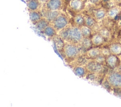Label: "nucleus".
I'll return each mask as SVG.
<instances>
[{"label":"nucleus","instance_id":"obj_1","mask_svg":"<svg viewBox=\"0 0 121 107\" xmlns=\"http://www.w3.org/2000/svg\"><path fill=\"white\" fill-rule=\"evenodd\" d=\"M82 49L79 45L69 43H65L63 48V54L65 57L69 59L73 60L82 55Z\"/></svg>","mask_w":121,"mask_h":107},{"label":"nucleus","instance_id":"obj_2","mask_svg":"<svg viewBox=\"0 0 121 107\" xmlns=\"http://www.w3.org/2000/svg\"><path fill=\"white\" fill-rule=\"evenodd\" d=\"M83 38L79 27L70 25L67 38L64 42L79 45Z\"/></svg>","mask_w":121,"mask_h":107},{"label":"nucleus","instance_id":"obj_3","mask_svg":"<svg viewBox=\"0 0 121 107\" xmlns=\"http://www.w3.org/2000/svg\"><path fill=\"white\" fill-rule=\"evenodd\" d=\"M50 24L58 33L69 25V21L67 16L61 12Z\"/></svg>","mask_w":121,"mask_h":107},{"label":"nucleus","instance_id":"obj_4","mask_svg":"<svg viewBox=\"0 0 121 107\" xmlns=\"http://www.w3.org/2000/svg\"><path fill=\"white\" fill-rule=\"evenodd\" d=\"M62 0H48L45 3L44 8L51 10H60L62 8Z\"/></svg>","mask_w":121,"mask_h":107},{"label":"nucleus","instance_id":"obj_5","mask_svg":"<svg viewBox=\"0 0 121 107\" xmlns=\"http://www.w3.org/2000/svg\"><path fill=\"white\" fill-rule=\"evenodd\" d=\"M60 10H51L45 8L42 11L43 16L48 20L50 23H52L60 13Z\"/></svg>","mask_w":121,"mask_h":107},{"label":"nucleus","instance_id":"obj_6","mask_svg":"<svg viewBox=\"0 0 121 107\" xmlns=\"http://www.w3.org/2000/svg\"><path fill=\"white\" fill-rule=\"evenodd\" d=\"M86 67L87 72L94 73L98 72L102 69V66L98 62L89 60L86 64Z\"/></svg>","mask_w":121,"mask_h":107},{"label":"nucleus","instance_id":"obj_7","mask_svg":"<svg viewBox=\"0 0 121 107\" xmlns=\"http://www.w3.org/2000/svg\"><path fill=\"white\" fill-rule=\"evenodd\" d=\"M69 6L73 10L79 11L83 8L84 3L82 0H71L69 2Z\"/></svg>","mask_w":121,"mask_h":107},{"label":"nucleus","instance_id":"obj_8","mask_svg":"<svg viewBox=\"0 0 121 107\" xmlns=\"http://www.w3.org/2000/svg\"><path fill=\"white\" fill-rule=\"evenodd\" d=\"M108 81L112 85L120 86L121 85V75L117 73L112 74L109 76Z\"/></svg>","mask_w":121,"mask_h":107},{"label":"nucleus","instance_id":"obj_9","mask_svg":"<svg viewBox=\"0 0 121 107\" xmlns=\"http://www.w3.org/2000/svg\"><path fill=\"white\" fill-rule=\"evenodd\" d=\"M50 25V22L43 16L35 24L37 29L42 32Z\"/></svg>","mask_w":121,"mask_h":107},{"label":"nucleus","instance_id":"obj_10","mask_svg":"<svg viewBox=\"0 0 121 107\" xmlns=\"http://www.w3.org/2000/svg\"><path fill=\"white\" fill-rule=\"evenodd\" d=\"M42 2L39 0H31L27 2V6L29 11L38 10Z\"/></svg>","mask_w":121,"mask_h":107},{"label":"nucleus","instance_id":"obj_11","mask_svg":"<svg viewBox=\"0 0 121 107\" xmlns=\"http://www.w3.org/2000/svg\"><path fill=\"white\" fill-rule=\"evenodd\" d=\"M87 57L85 56H82V55L79 56V57L76 58L73 61L74 65L76 66H86L88 62L89 59H87ZM75 66V67H76Z\"/></svg>","mask_w":121,"mask_h":107},{"label":"nucleus","instance_id":"obj_12","mask_svg":"<svg viewBox=\"0 0 121 107\" xmlns=\"http://www.w3.org/2000/svg\"><path fill=\"white\" fill-rule=\"evenodd\" d=\"M29 15L31 21L35 25L43 17L42 14L38 11V10L30 11Z\"/></svg>","mask_w":121,"mask_h":107},{"label":"nucleus","instance_id":"obj_13","mask_svg":"<svg viewBox=\"0 0 121 107\" xmlns=\"http://www.w3.org/2000/svg\"><path fill=\"white\" fill-rule=\"evenodd\" d=\"M43 33L49 37H53L57 35V32L51 24L47 26L43 31Z\"/></svg>","mask_w":121,"mask_h":107},{"label":"nucleus","instance_id":"obj_14","mask_svg":"<svg viewBox=\"0 0 121 107\" xmlns=\"http://www.w3.org/2000/svg\"><path fill=\"white\" fill-rule=\"evenodd\" d=\"M73 71L75 74L79 77H85L87 74V70L86 67L83 66H76L73 69Z\"/></svg>","mask_w":121,"mask_h":107},{"label":"nucleus","instance_id":"obj_15","mask_svg":"<svg viewBox=\"0 0 121 107\" xmlns=\"http://www.w3.org/2000/svg\"><path fill=\"white\" fill-rule=\"evenodd\" d=\"M53 40L58 51H60V52H62L63 53V48L65 44L63 42L64 41L58 35H56L53 37Z\"/></svg>","mask_w":121,"mask_h":107},{"label":"nucleus","instance_id":"obj_16","mask_svg":"<svg viewBox=\"0 0 121 107\" xmlns=\"http://www.w3.org/2000/svg\"><path fill=\"white\" fill-rule=\"evenodd\" d=\"M92 43V40H91L89 37H83L79 45L82 49H87L91 46Z\"/></svg>","mask_w":121,"mask_h":107},{"label":"nucleus","instance_id":"obj_17","mask_svg":"<svg viewBox=\"0 0 121 107\" xmlns=\"http://www.w3.org/2000/svg\"><path fill=\"white\" fill-rule=\"evenodd\" d=\"M73 20L75 25L78 27L83 25V24H85L84 16L81 14L76 15L74 16Z\"/></svg>","mask_w":121,"mask_h":107},{"label":"nucleus","instance_id":"obj_18","mask_svg":"<svg viewBox=\"0 0 121 107\" xmlns=\"http://www.w3.org/2000/svg\"><path fill=\"white\" fill-rule=\"evenodd\" d=\"M82 35L84 37H89L91 34V30L89 27L86 25H83L79 27Z\"/></svg>","mask_w":121,"mask_h":107},{"label":"nucleus","instance_id":"obj_19","mask_svg":"<svg viewBox=\"0 0 121 107\" xmlns=\"http://www.w3.org/2000/svg\"><path fill=\"white\" fill-rule=\"evenodd\" d=\"M99 53V51L97 49H91L88 50L86 52V55L87 58H94L97 57Z\"/></svg>","mask_w":121,"mask_h":107},{"label":"nucleus","instance_id":"obj_20","mask_svg":"<svg viewBox=\"0 0 121 107\" xmlns=\"http://www.w3.org/2000/svg\"><path fill=\"white\" fill-rule=\"evenodd\" d=\"M84 21L85 25L89 27H92L95 24L94 19L89 15L84 16Z\"/></svg>","mask_w":121,"mask_h":107},{"label":"nucleus","instance_id":"obj_21","mask_svg":"<svg viewBox=\"0 0 121 107\" xmlns=\"http://www.w3.org/2000/svg\"><path fill=\"white\" fill-rule=\"evenodd\" d=\"M92 43L95 45H99L103 41V38L99 35H95L92 38Z\"/></svg>","mask_w":121,"mask_h":107},{"label":"nucleus","instance_id":"obj_22","mask_svg":"<svg viewBox=\"0 0 121 107\" xmlns=\"http://www.w3.org/2000/svg\"><path fill=\"white\" fill-rule=\"evenodd\" d=\"M95 16L97 19H101L104 16V13L103 10H97L95 13Z\"/></svg>","mask_w":121,"mask_h":107},{"label":"nucleus","instance_id":"obj_23","mask_svg":"<svg viewBox=\"0 0 121 107\" xmlns=\"http://www.w3.org/2000/svg\"><path fill=\"white\" fill-rule=\"evenodd\" d=\"M115 61V58L113 57H110L108 59V62L111 65H113Z\"/></svg>","mask_w":121,"mask_h":107},{"label":"nucleus","instance_id":"obj_24","mask_svg":"<svg viewBox=\"0 0 121 107\" xmlns=\"http://www.w3.org/2000/svg\"><path fill=\"white\" fill-rule=\"evenodd\" d=\"M119 49H120V48L119 47H117V46H116V45L113 46L111 48V50L113 52H117V51H118Z\"/></svg>","mask_w":121,"mask_h":107},{"label":"nucleus","instance_id":"obj_25","mask_svg":"<svg viewBox=\"0 0 121 107\" xmlns=\"http://www.w3.org/2000/svg\"><path fill=\"white\" fill-rule=\"evenodd\" d=\"M104 58L101 56H98L97 57H96V61L98 63H100L102 62L103 61H104Z\"/></svg>","mask_w":121,"mask_h":107},{"label":"nucleus","instance_id":"obj_26","mask_svg":"<svg viewBox=\"0 0 121 107\" xmlns=\"http://www.w3.org/2000/svg\"><path fill=\"white\" fill-rule=\"evenodd\" d=\"M99 1V0H87V2L90 4H95L98 1Z\"/></svg>","mask_w":121,"mask_h":107},{"label":"nucleus","instance_id":"obj_27","mask_svg":"<svg viewBox=\"0 0 121 107\" xmlns=\"http://www.w3.org/2000/svg\"><path fill=\"white\" fill-rule=\"evenodd\" d=\"M42 3H45L48 0H39Z\"/></svg>","mask_w":121,"mask_h":107},{"label":"nucleus","instance_id":"obj_28","mask_svg":"<svg viewBox=\"0 0 121 107\" xmlns=\"http://www.w3.org/2000/svg\"><path fill=\"white\" fill-rule=\"evenodd\" d=\"M118 16L117 15L115 17V19H117L118 18Z\"/></svg>","mask_w":121,"mask_h":107},{"label":"nucleus","instance_id":"obj_29","mask_svg":"<svg viewBox=\"0 0 121 107\" xmlns=\"http://www.w3.org/2000/svg\"><path fill=\"white\" fill-rule=\"evenodd\" d=\"M26 0V2H28V1H30V0Z\"/></svg>","mask_w":121,"mask_h":107},{"label":"nucleus","instance_id":"obj_30","mask_svg":"<svg viewBox=\"0 0 121 107\" xmlns=\"http://www.w3.org/2000/svg\"><path fill=\"white\" fill-rule=\"evenodd\" d=\"M69 0V1H70V0Z\"/></svg>","mask_w":121,"mask_h":107},{"label":"nucleus","instance_id":"obj_31","mask_svg":"<svg viewBox=\"0 0 121 107\" xmlns=\"http://www.w3.org/2000/svg\"></svg>","mask_w":121,"mask_h":107},{"label":"nucleus","instance_id":"obj_32","mask_svg":"<svg viewBox=\"0 0 121 107\" xmlns=\"http://www.w3.org/2000/svg\"></svg>","mask_w":121,"mask_h":107}]
</instances>
